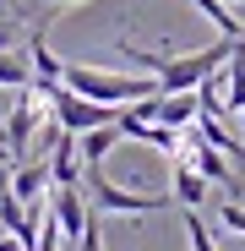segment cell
I'll return each instance as SVG.
<instances>
[{"label": "cell", "instance_id": "1", "mask_svg": "<svg viewBox=\"0 0 245 251\" xmlns=\"http://www.w3.org/2000/svg\"><path fill=\"white\" fill-rule=\"evenodd\" d=\"M66 88L82 93V99H98V104H131L142 93H158V76H114V71H98V66H66Z\"/></svg>", "mask_w": 245, "mask_h": 251}, {"label": "cell", "instance_id": "2", "mask_svg": "<svg viewBox=\"0 0 245 251\" xmlns=\"http://www.w3.org/2000/svg\"><path fill=\"white\" fill-rule=\"evenodd\" d=\"M82 191L93 197V207L98 213H163V207H169L175 197H153V191H126V186H114L109 175H104V164H88V170H82Z\"/></svg>", "mask_w": 245, "mask_h": 251}, {"label": "cell", "instance_id": "3", "mask_svg": "<svg viewBox=\"0 0 245 251\" xmlns=\"http://www.w3.org/2000/svg\"><path fill=\"white\" fill-rule=\"evenodd\" d=\"M44 120H49V99L38 93V88H17L11 115H6V126H0V142H6V153H11V158H22V153H27V142H38Z\"/></svg>", "mask_w": 245, "mask_h": 251}, {"label": "cell", "instance_id": "4", "mask_svg": "<svg viewBox=\"0 0 245 251\" xmlns=\"http://www.w3.org/2000/svg\"><path fill=\"white\" fill-rule=\"evenodd\" d=\"M88 191L82 186H55L49 191V219H55V229H60V240H71L76 246V235H82V224H88Z\"/></svg>", "mask_w": 245, "mask_h": 251}, {"label": "cell", "instance_id": "5", "mask_svg": "<svg viewBox=\"0 0 245 251\" xmlns=\"http://www.w3.org/2000/svg\"><path fill=\"white\" fill-rule=\"evenodd\" d=\"M82 170H88V158L76 148V131H55V142H49V180L55 186H82Z\"/></svg>", "mask_w": 245, "mask_h": 251}, {"label": "cell", "instance_id": "6", "mask_svg": "<svg viewBox=\"0 0 245 251\" xmlns=\"http://www.w3.org/2000/svg\"><path fill=\"white\" fill-rule=\"evenodd\" d=\"M27 60H33V88H55V82L66 76V60L49 50V38H44V27H27Z\"/></svg>", "mask_w": 245, "mask_h": 251}, {"label": "cell", "instance_id": "7", "mask_svg": "<svg viewBox=\"0 0 245 251\" xmlns=\"http://www.w3.org/2000/svg\"><path fill=\"white\" fill-rule=\"evenodd\" d=\"M6 186H11V197H17V202H38V197L55 186V180H49V158H22L17 170H11V180H6Z\"/></svg>", "mask_w": 245, "mask_h": 251}, {"label": "cell", "instance_id": "8", "mask_svg": "<svg viewBox=\"0 0 245 251\" xmlns=\"http://www.w3.org/2000/svg\"><path fill=\"white\" fill-rule=\"evenodd\" d=\"M196 115H201V99H196V88H180V93H158V109H153V120L175 126V131L196 126Z\"/></svg>", "mask_w": 245, "mask_h": 251}, {"label": "cell", "instance_id": "9", "mask_svg": "<svg viewBox=\"0 0 245 251\" xmlns=\"http://www.w3.org/2000/svg\"><path fill=\"white\" fill-rule=\"evenodd\" d=\"M169 186H175L169 197H175L180 207H201V202H207V186H213V180L201 175L191 158H175V180H169Z\"/></svg>", "mask_w": 245, "mask_h": 251}, {"label": "cell", "instance_id": "10", "mask_svg": "<svg viewBox=\"0 0 245 251\" xmlns=\"http://www.w3.org/2000/svg\"><path fill=\"white\" fill-rule=\"evenodd\" d=\"M223 115H245V38L223 60Z\"/></svg>", "mask_w": 245, "mask_h": 251}, {"label": "cell", "instance_id": "11", "mask_svg": "<svg viewBox=\"0 0 245 251\" xmlns=\"http://www.w3.org/2000/svg\"><path fill=\"white\" fill-rule=\"evenodd\" d=\"M120 142H126V131H120L114 120H104V126H93V131H82V137H76V148H82V158H88V164H104Z\"/></svg>", "mask_w": 245, "mask_h": 251}, {"label": "cell", "instance_id": "12", "mask_svg": "<svg viewBox=\"0 0 245 251\" xmlns=\"http://www.w3.org/2000/svg\"><path fill=\"white\" fill-rule=\"evenodd\" d=\"M196 131L207 137L213 148H223V153H229V164H245V142L223 126V115H196Z\"/></svg>", "mask_w": 245, "mask_h": 251}, {"label": "cell", "instance_id": "13", "mask_svg": "<svg viewBox=\"0 0 245 251\" xmlns=\"http://www.w3.org/2000/svg\"><path fill=\"white\" fill-rule=\"evenodd\" d=\"M0 88H33V60H27V50L17 44V50H0Z\"/></svg>", "mask_w": 245, "mask_h": 251}, {"label": "cell", "instance_id": "14", "mask_svg": "<svg viewBox=\"0 0 245 251\" xmlns=\"http://www.w3.org/2000/svg\"><path fill=\"white\" fill-rule=\"evenodd\" d=\"M191 6H196L201 17H207V22H213V27L223 33V38H245V22H240V17L229 11V0H191Z\"/></svg>", "mask_w": 245, "mask_h": 251}, {"label": "cell", "instance_id": "15", "mask_svg": "<svg viewBox=\"0 0 245 251\" xmlns=\"http://www.w3.org/2000/svg\"><path fill=\"white\" fill-rule=\"evenodd\" d=\"M180 213H185V240H191V251H218L207 219H201V207H180Z\"/></svg>", "mask_w": 245, "mask_h": 251}, {"label": "cell", "instance_id": "16", "mask_svg": "<svg viewBox=\"0 0 245 251\" xmlns=\"http://www.w3.org/2000/svg\"><path fill=\"white\" fill-rule=\"evenodd\" d=\"M76 251H104V213H98V207L88 213V224H82V235H76Z\"/></svg>", "mask_w": 245, "mask_h": 251}, {"label": "cell", "instance_id": "17", "mask_svg": "<svg viewBox=\"0 0 245 251\" xmlns=\"http://www.w3.org/2000/svg\"><path fill=\"white\" fill-rule=\"evenodd\" d=\"M218 224H223V229H234V235L245 240V207H240V202H223V207H218Z\"/></svg>", "mask_w": 245, "mask_h": 251}, {"label": "cell", "instance_id": "18", "mask_svg": "<svg viewBox=\"0 0 245 251\" xmlns=\"http://www.w3.org/2000/svg\"><path fill=\"white\" fill-rule=\"evenodd\" d=\"M0 251H27V246H22V240H17V235L6 229V235H0Z\"/></svg>", "mask_w": 245, "mask_h": 251}, {"label": "cell", "instance_id": "19", "mask_svg": "<svg viewBox=\"0 0 245 251\" xmlns=\"http://www.w3.org/2000/svg\"><path fill=\"white\" fill-rule=\"evenodd\" d=\"M55 6H76V0H55Z\"/></svg>", "mask_w": 245, "mask_h": 251}, {"label": "cell", "instance_id": "20", "mask_svg": "<svg viewBox=\"0 0 245 251\" xmlns=\"http://www.w3.org/2000/svg\"><path fill=\"white\" fill-rule=\"evenodd\" d=\"M0 235H6V229H0Z\"/></svg>", "mask_w": 245, "mask_h": 251}, {"label": "cell", "instance_id": "21", "mask_svg": "<svg viewBox=\"0 0 245 251\" xmlns=\"http://www.w3.org/2000/svg\"><path fill=\"white\" fill-rule=\"evenodd\" d=\"M240 120H245V115H240Z\"/></svg>", "mask_w": 245, "mask_h": 251}]
</instances>
